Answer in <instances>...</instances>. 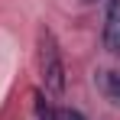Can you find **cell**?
<instances>
[{
	"label": "cell",
	"instance_id": "obj_1",
	"mask_svg": "<svg viewBox=\"0 0 120 120\" xmlns=\"http://www.w3.org/2000/svg\"><path fill=\"white\" fill-rule=\"evenodd\" d=\"M39 75H42V84L52 98L65 94V59H62L59 39L49 26L39 29Z\"/></svg>",
	"mask_w": 120,
	"mask_h": 120
},
{
	"label": "cell",
	"instance_id": "obj_2",
	"mask_svg": "<svg viewBox=\"0 0 120 120\" xmlns=\"http://www.w3.org/2000/svg\"><path fill=\"white\" fill-rule=\"evenodd\" d=\"M104 45H107V52H120V0H107V10H104Z\"/></svg>",
	"mask_w": 120,
	"mask_h": 120
},
{
	"label": "cell",
	"instance_id": "obj_3",
	"mask_svg": "<svg viewBox=\"0 0 120 120\" xmlns=\"http://www.w3.org/2000/svg\"><path fill=\"white\" fill-rule=\"evenodd\" d=\"M36 117L39 120H88L81 110L62 107V104H55V101H45L42 94H36Z\"/></svg>",
	"mask_w": 120,
	"mask_h": 120
},
{
	"label": "cell",
	"instance_id": "obj_4",
	"mask_svg": "<svg viewBox=\"0 0 120 120\" xmlns=\"http://www.w3.org/2000/svg\"><path fill=\"white\" fill-rule=\"evenodd\" d=\"M98 84H101V91L107 94V101H114L120 107V71H98Z\"/></svg>",
	"mask_w": 120,
	"mask_h": 120
},
{
	"label": "cell",
	"instance_id": "obj_5",
	"mask_svg": "<svg viewBox=\"0 0 120 120\" xmlns=\"http://www.w3.org/2000/svg\"><path fill=\"white\" fill-rule=\"evenodd\" d=\"M84 3H98V0H84Z\"/></svg>",
	"mask_w": 120,
	"mask_h": 120
}]
</instances>
